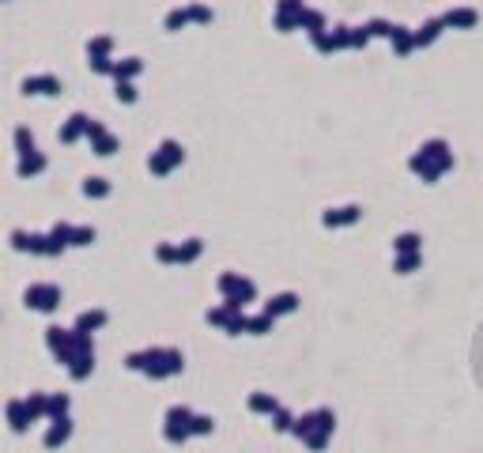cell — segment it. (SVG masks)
Wrapping results in <instances>:
<instances>
[{
	"mask_svg": "<svg viewBox=\"0 0 483 453\" xmlns=\"http://www.w3.org/2000/svg\"><path fill=\"white\" fill-rule=\"evenodd\" d=\"M125 366L136 374H147L151 382H163V378H174L185 371V355L178 348H144V351H128Z\"/></svg>",
	"mask_w": 483,
	"mask_h": 453,
	"instance_id": "6da1fadb",
	"label": "cell"
},
{
	"mask_svg": "<svg viewBox=\"0 0 483 453\" xmlns=\"http://www.w3.org/2000/svg\"><path fill=\"white\" fill-rule=\"evenodd\" d=\"M332 431H336V412H332V408H313V412H306V415L295 419V431L291 434L302 442L306 450L321 453L325 446H329Z\"/></svg>",
	"mask_w": 483,
	"mask_h": 453,
	"instance_id": "7a4b0ae2",
	"label": "cell"
},
{
	"mask_svg": "<svg viewBox=\"0 0 483 453\" xmlns=\"http://www.w3.org/2000/svg\"><path fill=\"white\" fill-rule=\"evenodd\" d=\"M193 408H185V404H170L166 408V419H163V438L170 442V446H181V442L193 438Z\"/></svg>",
	"mask_w": 483,
	"mask_h": 453,
	"instance_id": "3957f363",
	"label": "cell"
},
{
	"mask_svg": "<svg viewBox=\"0 0 483 453\" xmlns=\"http://www.w3.org/2000/svg\"><path fill=\"white\" fill-rule=\"evenodd\" d=\"M181 163H185V147H181L178 140H163L151 155H147V170H151L155 178H166V174H174Z\"/></svg>",
	"mask_w": 483,
	"mask_h": 453,
	"instance_id": "277c9868",
	"label": "cell"
},
{
	"mask_svg": "<svg viewBox=\"0 0 483 453\" xmlns=\"http://www.w3.org/2000/svg\"><path fill=\"white\" fill-rule=\"evenodd\" d=\"M45 344H50L53 359L61 366H72L80 355V344H76V329H61V325H50L45 329Z\"/></svg>",
	"mask_w": 483,
	"mask_h": 453,
	"instance_id": "5b68a950",
	"label": "cell"
},
{
	"mask_svg": "<svg viewBox=\"0 0 483 453\" xmlns=\"http://www.w3.org/2000/svg\"><path fill=\"white\" fill-rule=\"evenodd\" d=\"M23 302L34 313H53L61 306V288H57V283H31L27 295H23Z\"/></svg>",
	"mask_w": 483,
	"mask_h": 453,
	"instance_id": "8992f818",
	"label": "cell"
},
{
	"mask_svg": "<svg viewBox=\"0 0 483 453\" xmlns=\"http://www.w3.org/2000/svg\"><path fill=\"white\" fill-rule=\"evenodd\" d=\"M219 295L223 299H238L242 306H246V302L257 299V288H253V280H246L242 272H223L219 276Z\"/></svg>",
	"mask_w": 483,
	"mask_h": 453,
	"instance_id": "52a82bcc",
	"label": "cell"
},
{
	"mask_svg": "<svg viewBox=\"0 0 483 453\" xmlns=\"http://www.w3.org/2000/svg\"><path fill=\"white\" fill-rule=\"evenodd\" d=\"M313 50L318 53H340V50H351V27L348 23H336L329 27L325 34H318V38H310Z\"/></svg>",
	"mask_w": 483,
	"mask_h": 453,
	"instance_id": "ba28073f",
	"label": "cell"
},
{
	"mask_svg": "<svg viewBox=\"0 0 483 453\" xmlns=\"http://www.w3.org/2000/svg\"><path fill=\"white\" fill-rule=\"evenodd\" d=\"M87 140H91V151H95L98 159H110V155H114L117 147H121V140H117V136L110 133V128L102 125V121H95V117H91V128H87Z\"/></svg>",
	"mask_w": 483,
	"mask_h": 453,
	"instance_id": "9c48e42d",
	"label": "cell"
},
{
	"mask_svg": "<svg viewBox=\"0 0 483 453\" xmlns=\"http://www.w3.org/2000/svg\"><path fill=\"white\" fill-rule=\"evenodd\" d=\"M12 246L20 249V253L53 257V242H50V235H34V230H12Z\"/></svg>",
	"mask_w": 483,
	"mask_h": 453,
	"instance_id": "30bf717a",
	"label": "cell"
},
{
	"mask_svg": "<svg viewBox=\"0 0 483 453\" xmlns=\"http://www.w3.org/2000/svg\"><path fill=\"white\" fill-rule=\"evenodd\" d=\"M362 219V208L359 205H343V208H325L321 211V223L329 227V230H336V227H355Z\"/></svg>",
	"mask_w": 483,
	"mask_h": 453,
	"instance_id": "8fae6325",
	"label": "cell"
},
{
	"mask_svg": "<svg viewBox=\"0 0 483 453\" xmlns=\"http://www.w3.org/2000/svg\"><path fill=\"white\" fill-rule=\"evenodd\" d=\"M419 151H423L434 166H438L442 174L453 170V147L445 144V140H438V136H434V140H426V144H419Z\"/></svg>",
	"mask_w": 483,
	"mask_h": 453,
	"instance_id": "7c38bea8",
	"label": "cell"
},
{
	"mask_svg": "<svg viewBox=\"0 0 483 453\" xmlns=\"http://www.w3.org/2000/svg\"><path fill=\"white\" fill-rule=\"evenodd\" d=\"M295 310H299V295H295V291H280V295H272V299L265 302L261 313H268V318H287V313H295Z\"/></svg>",
	"mask_w": 483,
	"mask_h": 453,
	"instance_id": "4fadbf2b",
	"label": "cell"
},
{
	"mask_svg": "<svg viewBox=\"0 0 483 453\" xmlns=\"http://www.w3.org/2000/svg\"><path fill=\"white\" fill-rule=\"evenodd\" d=\"M61 80L57 76H27L23 80V95H42V98H50V95H61Z\"/></svg>",
	"mask_w": 483,
	"mask_h": 453,
	"instance_id": "5bb4252c",
	"label": "cell"
},
{
	"mask_svg": "<svg viewBox=\"0 0 483 453\" xmlns=\"http://www.w3.org/2000/svg\"><path fill=\"white\" fill-rule=\"evenodd\" d=\"M68 438H72V419H68V415H61V419H50V431H45L42 446L45 450H61Z\"/></svg>",
	"mask_w": 483,
	"mask_h": 453,
	"instance_id": "9a60e30c",
	"label": "cell"
},
{
	"mask_svg": "<svg viewBox=\"0 0 483 453\" xmlns=\"http://www.w3.org/2000/svg\"><path fill=\"white\" fill-rule=\"evenodd\" d=\"M87 128H91V117L76 110V114H72L68 121L61 125V133H57V136H61V144H76L80 136H87Z\"/></svg>",
	"mask_w": 483,
	"mask_h": 453,
	"instance_id": "2e32d148",
	"label": "cell"
},
{
	"mask_svg": "<svg viewBox=\"0 0 483 453\" xmlns=\"http://www.w3.org/2000/svg\"><path fill=\"white\" fill-rule=\"evenodd\" d=\"M408 170H412L415 178H423L426 186H434V181L442 178V170H438V166H434L431 159H426L423 151H412V159H408Z\"/></svg>",
	"mask_w": 483,
	"mask_h": 453,
	"instance_id": "e0dca14e",
	"label": "cell"
},
{
	"mask_svg": "<svg viewBox=\"0 0 483 453\" xmlns=\"http://www.w3.org/2000/svg\"><path fill=\"white\" fill-rule=\"evenodd\" d=\"M442 31H445V20H442V15L426 20L423 27H415V50H426V45H434V42L442 38Z\"/></svg>",
	"mask_w": 483,
	"mask_h": 453,
	"instance_id": "ac0fdd59",
	"label": "cell"
},
{
	"mask_svg": "<svg viewBox=\"0 0 483 453\" xmlns=\"http://www.w3.org/2000/svg\"><path fill=\"white\" fill-rule=\"evenodd\" d=\"M34 423L31 408H27V401H8V427L15 434H27V427Z\"/></svg>",
	"mask_w": 483,
	"mask_h": 453,
	"instance_id": "d6986e66",
	"label": "cell"
},
{
	"mask_svg": "<svg viewBox=\"0 0 483 453\" xmlns=\"http://www.w3.org/2000/svg\"><path fill=\"white\" fill-rule=\"evenodd\" d=\"M442 20H445V27H453V31H472V27L480 23V12L476 8H449Z\"/></svg>",
	"mask_w": 483,
	"mask_h": 453,
	"instance_id": "ffe728a7",
	"label": "cell"
},
{
	"mask_svg": "<svg viewBox=\"0 0 483 453\" xmlns=\"http://www.w3.org/2000/svg\"><path fill=\"white\" fill-rule=\"evenodd\" d=\"M106 321H110V313H106V310H83L72 329H76V332H87V336H91V332H98L102 325H106Z\"/></svg>",
	"mask_w": 483,
	"mask_h": 453,
	"instance_id": "44dd1931",
	"label": "cell"
},
{
	"mask_svg": "<svg viewBox=\"0 0 483 453\" xmlns=\"http://www.w3.org/2000/svg\"><path fill=\"white\" fill-rule=\"evenodd\" d=\"M249 412H253V415H268V419H272V415L280 412V401H276L272 393L257 389V393H249Z\"/></svg>",
	"mask_w": 483,
	"mask_h": 453,
	"instance_id": "7402d4cb",
	"label": "cell"
},
{
	"mask_svg": "<svg viewBox=\"0 0 483 453\" xmlns=\"http://www.w3.org/2000/svg\"><path fill=\"white\" fill-rule=\"evenodd\" d=\"M389 45H393L396 57H408V53L415 50V31H408V27L396 23V27H393V38H389Z\"/></svg>",
	"mask_w": 483,
	"mask_h": 453,
	"instance_id": "603a6c76",
	"label": "cell"
},
{
	"mask_svg": "<svg viewBox=\"0 0 483 453\" xmlns=\"http://www.w3.org/2000/svg\"><path fill=\"white\" fill-rule=\"evenodd\" d=\"M144 72V61L140 57H121L117 64H114V80L117 83H133L136 76Z\"/></svg>",
	"mask_w": 483,
	"mask_h": 453,
	"instance_id": "cb8c5ba5",
	"label": "cell"
},
{
	"mask_svg": "<svg viewBox=\"0 0 483 453\" xmlns=\"http://www.w3.org/2000/svg\"><path fill=\"white\" fill-rule=\"evenodd\" d=\"M45 166H50V159H45L42 151H34V155H23L20 166H15V174H20V178H38Z\"/></svg>",
	"mask_w": 483,
	"mask_h": 453,
	"instance_id": "d4e9b609",
	"label": "cell"
},
{
	"mask_svg": "<svg viewBox=\"0 0 483 453\" xmlns=\"http://www.w3.org/2000/svg\"><path fill=\"white\" fill-rule=\"evenodd\" d=\"M72 235H76V227H72V223H53V230H50V242H53V257H61L64 249L72 246Z\"/></svg>",
	"mask_w": 483,
	"mask_h": 453,
	"instance_id": "484cf974",
	"label": "cell"
},
{
	"mask_svg": "<svg viewBox=\"0 0 483 453\" xmlns=\"http://www.w3.org/2000/svg\"><path fill=\"white\" fill-rule=\"evenodd\" d=\"M302 31L310 34V38H318V34L329 31V20H325V12H318V8H306V12H302Z\"/></svg>",
	"mask_w": 483,
	"mask_h": 453,
	"instance_id": "4316f807",
	"label": "cell"
},
{
	"mask_svg": "<svg viewBox=\"0 0 483 453\" xmlns=\"http://www.w3.org/2000/svg\"><path fill=\"white\" fill-rule=\"evenodd\" d=\"M393 253L396 257H401V253H423V238L415 235V230H404V235L393 238Z\"/></svg>",
	"mask_w": 483,
	"mask_h": 453,
	"instance_id": "83f0119b",
	"label": "cell"
},
{
	"mask_svg": "<svg viewBox=\"0 0 483 453\" xmlns=\"http://www.w3.org/2000/svg\"><path fill=\"white\" fill-rule=\"evenodd\" d=\"M83 197L87 200H106L110 197V181L106 178H98V174H91V178H83Z\"/></svg>",
	"mask_w": 483,
	"mask_h": 453,
	"instance_id": "f1b7e54d",
	"label": "cell"
},
{
	"mask_svg": "<svg viewBox=\"0 0 483 453\" xmlns=\"http://www.w3.org/2000/svg\"><path fill=\"white\" fill-rule=\"evenodd\" d=\"M189 23H193L189 4H185V8H170V12H166V20H163L166 31H181V27H189Z\"/></svg>",
	"mask_w": 483,
	"mask_h": 453,
	"instance_id": "f546056e",
	"label": "cell"
},
{
	"mask_svg": "<svg viewBox=\"0 0 483 453\" xmlns=\"http://www.w3.org/2000/svg\"><path fill=\"white\" fill-rule=\"evenodd\" d=\"M91 371H95V355H76V363L68 366V378L72 382H87Z\"/></svg>",
	"mask_w": 483,
	"mask_h": 453,
	"instance_id": "4dcf8cb0",
	"label": "cell"
},
{
	"mask_svg": "<svg viewBox=\"0 0 483 453\" xmlns=\"http://www.w3.org/2000/svg\"><path fill=\"white\" fill-rule=\"evenodd\" d=\"M27 408H31L34 423H38V419H50V393H31V396H27Z\"/></svg>",
	"mask_w": 483,
	"mask_h": 453,
	"instance_id": "1f68e13d",
	"label": "cell"
},
{
	"mask_svg": "<svg viewBox=\"0 0 483 453\" xmlns=\"http://www.w3.org/2000/svg\"><path fill=\"white\" fill-rule=\"evenodd\" d=\"M15 151H20V159H23V155H34V151H38V147H34V133H31L27 125L15 128Z\"/></svg>",
	"mask_w": 483,
	"mask_h": 453,
	"instance_id": "d6a6232c",
	"label": "cell"
},
{
	"mask_svg": "<svg viewBox=\"0 0 483 453\" xmlns=\"http://www.w3.org/2000/svg\"><path fill=\"white\" fill-rule=\"evenodd\" d=\"M200 253H204V242H200V238H185V242L178 246V257H181V265H193Z\"/></svg>",
	"mask_w": 483,
	"mask_h": 453,
	"instance_id": "836d02e7",
	"label": "cell"
},
{
	"mask_svg": "<svg viewBox=\"0 0 483 453\" xmlns=\"http://www.w3.org/2000/svg\"><path fill=\"white\" fill-rule=\"evenodd\" d=\"M419 265H423V253H401V257H396V261H393V272H401V276H412Z\"/></svg>",
	"mask_w": 483,
	"mask_h": 453,
	"instance_id": "e575fe53",
	"label": "cell"
},
{
	"mask_svg": "<svg viewBox=\"0 0 483 453\" xmlns=\"http://www.w3.org/2000/svg\"><path fill=\"white\" fill-rule=\"evenodd\" d=\"M114 53V38L110 34H98V38L87 42V57H110Z\"/></svg>",
	"mask_w": 483,
	"mask_h": 453,
	"instance_id": "d590c367",
	"label": "cell"
},
{
	"mask_svg": "<svg viewBox=\"0 0 483 453\" xmlns=\"http://www.w3.org/2000/svg\"><path fill=\"white\" fill-rule=\"evenodd\" d=\"M272 325H276V318H268V313H257V318L246 321V332H249V336H265V332H272Z\"/></svg>",
	"mask_w": 483,
	"mask_h": 453,
	"instance_id": "8d00e7d4",
	"label": "cell"
},
{
	"mask_svg": "<svg viewBox=\"0 0 483 453\" xmlns=\"http://www.w3.org/2000/svg\"><path fill=\"white\" fill-rule=\"evenodd\" d=\"M155 261H159V265H181L178 246H174V242H159V246H155Z\"/></svg>",
	"mask_w": 483,
	"mask_h": 453,
	"instance_id": "74e56055",
	"label": "cell"
},
{
	"mask_svg": "<svg viewBox=\"0 0 483 453\" xmlns=\"http://www.w3.org/2000/svg\"><path fill=\"white\" fill-rule=\"evenodd\" d=\"M306 4L302 0H276V15H291V20H302Z\"/></svg>",
	"mask_w": 483,
	"mask_h": 453,
	"instance_id": "f35d334b",
	"label": "cell"
},
{
	"mask_svg": "<svg viewBox=\"0 0 483 453\" xmlns=\"http://www.w3.org/2000/svg\"><path fill=\"white\" fill-rule=\"evenodd\" d=\"M68 393H50V419H61V415H68Z\"/></svg>",
	"mask_w": 483,
	"mask_h": 453,
	"instance_id": "ab89813d",
	"label": "cell"
},
{
	"mask_svg": "<svg viewBox=\"0 0 483 453\" xmlns=\"http://www.w3.org/2000/svg\"><path fill=\"white\" fill-rule=\"evenodd\" d=\"M393 27H396V23H389V20H366L370 38H393Z\"/></svg>",
	"mask_w": 483,
	"mask_h": 453,
	"instance_id": "60d3db41",
	"label": "cell"
},
{
	"mask_svg": "<svg viewBox=\"0 0 483 453\" xmlns=\"http://www.w3.org/2000/svg\"><path fill=\"white\" fill-rule=\"evenodd\" d=\"M216 431V419L211 415H193V438H208Z\"/></svg>",
	"mask_w": 483,
	"mask_h": 453,
	"instance_id": "b9f144b4",
	"label": "cell"
},
{
	"mask_svg": "<svg viewBox=\"0 0 483 453\" xmlns=\"http://www.w3.org/2000/svg\"><path fill=\"white\" fill-rule=\"evenodd\" d=\"M295 419H299V415H291L287 408H280V412L272 415V427L280 431V434H291V431H295Z\"/></svg>",
	"mask_w": 483,
	"mask_h": 453,
	"instance_id": "7bdbcfd3",
	"label": "cell"
},
{
	"mask_svg": "<svg viewBox=\"0 0 483 453\" xmlns=\"http://www.w3.org/2000/svg\"><path fill=\"white\" fill-rule=\"evenodd\" d=\"M117 103H125V106H133L136 98H140V91H136V83H117Z\"/></svg>",
	"mask_w": 483,
	"mask_h": 453,
	"instance_id": "ee69618b",
	"label": "cell"
},
{
	"mask_svg": "<svg viewBox=\"0 0 483 453\" xmlns=\"http://www.w3.org/2000/svg\"><path fill=\"white\" fill-rule=\"evenodd\" d=\"M87 64H91V72H98V76H114V57H87Z\"/></svg>",
	"mask_w": 483,
	"mask_h": 453,
	"instance_id": "f6af8a7d",
	"label": "cell"
},
{
	"mask_svg": "<svg viewBox=\"0 0 483 453\" xmlns=\"http://www.w3.org/2000/svg\"><path fill=\"white\" fill-rule=\"evenodd\" d=\"M189 12H193V23H211V20H216V12H211L208 4H200V0H193Z\"/></svg>",
	"mask_w": 483,
	"mask_h": 453,
	"instance_id": "bcb514c9",
	"label": "cell"
},
{
	"mask_svg": "<svg viewBox=\"0 0 483 453\" xmlns=\"http://www.w3.org/2000/svg\"><path fill=\"white\" fill-rule=\"evenodd\" d=\"M366 45H370L366 23H362V27H351V50H366Z\"/></svg>",
	"mask_w": 483,
	"mask_h": 453,
	"instance_id": "7dc6e473",
	"label": "cell"
},
{
	"mask_svg": "<svg viewBox=\"0 0 483 453\" xmlns=\"http://www.w3.org/2000/svg\"><path fill=\"white\" fill-rule=\"evenodd\" d=\"M95 242V227H76V235H72V246H91Z\"/></svg>",
	"mask_w": 483,
	"mask_h": 453,
	"instance_id": "c3c4849f",
	"label": "cell"
}]
</instances>
